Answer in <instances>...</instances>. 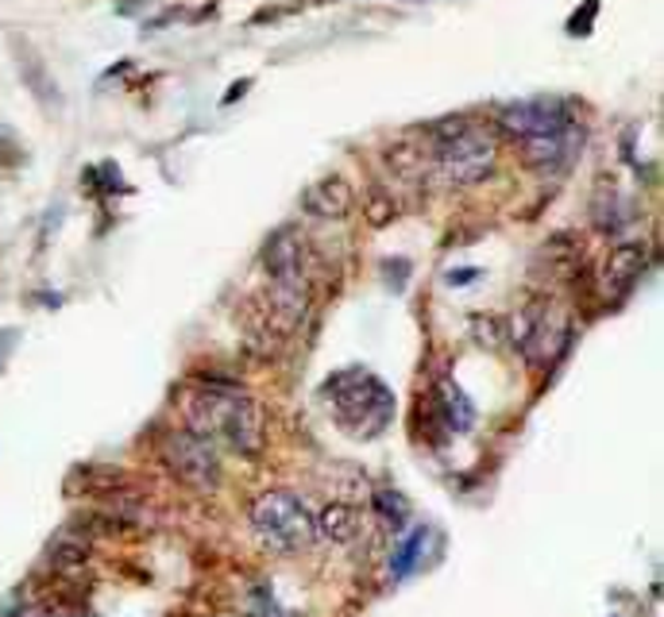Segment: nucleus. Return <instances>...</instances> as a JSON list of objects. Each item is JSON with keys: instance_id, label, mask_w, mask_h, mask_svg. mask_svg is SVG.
Listing matches in <instances>:
<instances>
[{"instance_id": "1", "label": "nucleus", "mask_w": 664, "mask_h": 617, "mask_svg": "<svg viewBox=\"0 0 664 617\" xmlns=\"http://www.w3.org/2000/svg\"><path fill=\"white\" fill-rule=\"evenodd\" d=\"M189 432L205 436L209 444L256 456L263 448V409L239 394L236 386H201L186 398Z\"/></svg>"}, {"instance_id": "2", "label": "nucleus", "mask_w": 664, "mask_h": 617, "mask_svg": "<svg viewBox=\"0 0 664 617\" xmlns=\"http://www.w3.org/2000/svg\"><path fill=\"white\" fill-rule=\"evenodd\" d=\"M429 147H433L436 174L456 189L483 182L494 170V151H499L491 132H483L464 116L429 124Z\"/></svg>"}, {"instance_id": "3", "label": "nucleus", "mask_w": 664, "mask_h": 617, "mask_svg": "<svg viewBox=\"0 0 664 617\" xmlns=\"http://www.w3.org/2000/svg\"><path fill=\"white\" fill-rule=\"evenodd\" d=\"M324 398H329L341 429L359 440L379 436L394 421V394L386 390L383 379H376L364 367H348V371L332 374L324 382Z\"/></svg>"}, {"instance_id": "4", "label": "nucleus", "mask_w": 664, "mask_h": 617, "mask_svg": "<svg viewBox=\"0 0 664 617\" xmlns=\"http://www.w3.org/2000/svg\"><path fill=\"white\" fill-rule=\"evenodd\" d=\"M251 525L263 544L274 552H298L302 544L313 541V514L306 502L290 491H267L251 502Z\"/></svg>"}, {"instance_id": "5", "label": "nucleus", "mask_w": 664, "mask_h": 617, "mask_svg": "<svg viewBox=\"0 0 664 617\" xmlns=\"http://www.w3.org/2000/svg\"><path fill=\"white\" fill-rule=\"evenodd\" d=\"M162 464L171 467L174 479H182L186 486L197 491H213L221 482V459H217V444H209L197 432H167L159 444Z\"/></svg>"}, {"instance_id": "6", "label": "nucleus", "mask_w": 664, "mask_h": 617, "mask_svg": "<svg viewBox=\"0 0 664 617\" xmlns=\"http://www.w3.org/2000/svg\"><path fill=\"white\" fill-rule=\"evenodd\" d=\"M499 124H503L506 136L514 139H529V136H545V132H561V127L571 124V112L564 109L561 101H518V104H506L499 112Z\"/></svg>"}, {"instance_id": "7", "label": "nucleus", "mask_w": 664, "mask_h": 617, "mask_svg": "<svg viewBox=\"0 0 664 617\" xmlns=\"http://www.w3.org/2000/svg\"><path fill=\"white\" fill-rule=\"evenodd\" d=\"M553 336H568V332L553 317L549 301H529L518 321H514V340L521 344L529 363H545L553 356Z\"/></svg>"}, {"instance_id": "8", "label": "nucleus", "mask_w": 664, "mask_h": 617, "mask_svg": "<svg viewBox=\"0 0 664 617\" xmlns=\"http://www.w3.org/2000/svg\"><path fill=\"white\" fill-rule=\"evenodd\" d=\"M521 144V159L529 162L533 170H545V174H556L564 170L579 151V132L576 124L561 127V132H545V136H529L518 139Z\"/></svg>"}, {"instance_id": "9", "label": "nucleus", "mask_w": 664, "mask_h": 617, "mask_svg": "<svg viewBox=\"0 0 664 617\" xmlns=\"http://www.w3.org/2000/svg\"><path fill=\"white\" fill-rule=\"evenodd\" d=\"M263 271L271 282H306V244L298 232H274L263 247Z\"/></svg>"}, {"instance_id": "10", "label": "nucleus", "mask_w": 664, "mask_h": 617, "mask_svg": "<svg viewBox=\"0 0 664 617\" xmlns=\"http://www.w3.org/2000/svg\"><path fill=\"white\" fill-rule=\"evenodd\" d=\"M302 209H306L309 217L341 220L356 209V194H352V186L341 178V174H329V178L313 182V186L302 194Z\"/></svg>"}, {"instance_id": "11", "label": "nucleus", "mask_w": 664, "mask_h": 617, "mask_svg": "<svg viewBox=\"0 0 664 617\" xmlns=\"http://www.w3.org/2000/svg\"><path fill=\"white\" fill-rule=\"evenodd\" d=\"M641 271H645V247L638 244H622L611 251V259H606L603 267V297L606 301H618L622 294H630L634 282L641 279Z\"/></svg>"}, {"instance_id": "12", "label": "nucleus", "mask_w": 664, "mask_h": 617, "mask_svg": "<svg viewBox=\"0 0 664 617\" xmlns=\"http://www.w3.org/2000/svg\"><path fill=\"white\" fill-rule=\"evenodd\" d=\"M433 402H436V414H441V421L448 432H468L471 424H476V406H471L468 394H464L456 382L444 379L441 386H436Z\"/></svg>"}, {"instance_id": "13", "label": "nucleus", "mask_w": 664, "mask_h": 617, "mask_svg": "<svg viewBox=\"0 0 664 617\" xmlns=\"http://www.w3.org/2000/svg\"><path fill=\"white\" fill-rule=\"evenodd\" d=\"M313 533H324L329 536V541H352V536L359 533V514L352 506H341V502H336V506H329L321 514V521H313Z\"/></svg>"}, {"instance_id": "14", "label": "nucleus", "mask_w": 664, "mask_h": 617, "mask_svg": "<svg viewBox=\"0 0 664 617\" xmlns=\"http://www.w3.org/2000/svg\"><path fill=\"white\" fill-rule=\"evenodd\" d=\"M591 217H595V229L599 232H611V236H618V232H622L618 194H614V182L611 178H599L595 201H591Z\"/></svg>"}, {"instance_id": "15", "label": "nucleus", "mask_w": 664, "mask_h": 617, "mask_svg": "<svg viewBox=\"0 0 664 617\" xmlns=\"http://www.w3.org/2000/svg\"><path fill=\"white\" fill-rule=\"evenodd\" d=\"M426 541H429V529L421 525V529H414V533L398 544V552H394V564H391L394 579H406V576H414V571H418L421 552H426Z\"/></svg>"}, {"instance_id": "16", "label": "nucleus", "mask_w": 664, "mask_h": 617, "mask_svg": "<svg viewBox=\"0 0 664 617\" xmlns=\"http://www.w3.org/2000/svg\"><path fill=\"white\" fill-rule=\"evenodd\" d=\"M244 617H298L294 609H286L279 599H274L271 587H256L247 594V614Z\"/></svg>"}, {"instance_id": "17", "label": "nucleus", "mask_w": 664, "mask_h": 617, "mask_svg": "<svg viewBox=\"0 0 664 617\" xmlns=\"http://www.w3.org/2000/svg\"><path fill=\"white\" fill-rule=\"evenodd\" d=\"M376 509H379V517L391 525V529H402V525H406V517H409V502L402 498V494H394V491H379L376 494Z\"/></svg>"}, {"instance_id": "18", "label": "nucleus", "mask_w": 664, "mask_h": 617, "mask_svg": "<svg viewBox=\"0 0 664 617\" xmlns=\"http://www.w3.org/2000/svg\"><path fill=\"white\" fill-rule=\"evenodd\" d=\"M364 209H367V217H371V224H386V220L394 217V205L386 201L383 194H371V197H367Z\"/></svg>"}, {"instance_id": "19", "label": "nucleus", "mask_w": 664, "mask_h": 617, "mask_svg": "<svg viewBox=\"0 0 664 617\" xmlns=\"http://www.w3.org/2000/svg\"><path fill=\"white\" fill-rule=\"evenodd\" d=\"M9 347H12V336L4 332V336H0V363H4V351H9Z\"/></svg>"}]
</instances>
